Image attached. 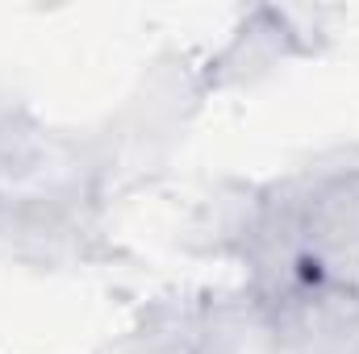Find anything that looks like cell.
I'll use <instances>...</instances> for the list:
<instances>
[{"label":"cell","mask_w":359,"mask_h":354,"mask_svg":"<svg viewBox=\"0 0 359 354\" xmlns=\"http://www.w3.org/2000/svg\"><path fill=\"white\" fill-rule=\"evenodd\" d=\"M297 34L284 29V17L280 13H255L234 38L230 46L217 55V63H209V80L217 88H230V84H251L255 76H264L271 63L284 55V46L292 42Z\"/></svg>","instance_id":"cell-1"}]
</instances>
